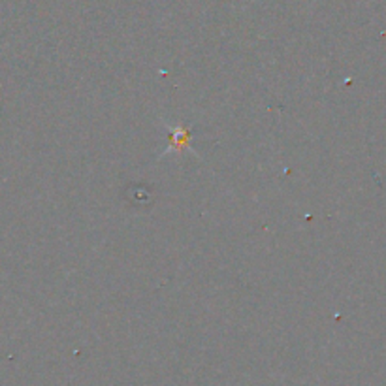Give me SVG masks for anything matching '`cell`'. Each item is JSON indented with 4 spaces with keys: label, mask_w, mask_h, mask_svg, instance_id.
Returning a JSON list of instances; mask_svg holds the SVG:
<instances>
[{
    "label": "cell",
    "mask_w": 386,
    "mask_h": 386,
    "mask_svg": "<svg viewBox=\"0 0 386 386\" xmlns=\"http://www.w3.org/2000/svg\"><path fill=\"white\" fill-rule=\"evenodd\" d=\"M166 129H168V147L164 149V155H170V153H183L191 151L194 153V147H191V127H185V124H170L164 123Z\"/></svg>",
    "instance_id": "cell-1"
}]
</instances>
